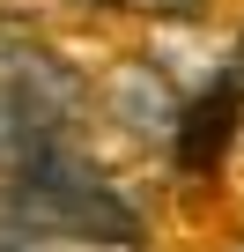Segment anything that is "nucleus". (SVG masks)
Wrapping results in <instances>:
<instances>
[{
	"mask_svg": "<svg viewBox=\"0 0 244 252\" xmlns=\"http://www.w3.org/2000/svg\"><path fill=\"white\" fill-rule=\"evenodd\" d=\"M8 237H30V245H52V237L134 245L141 215H134V200L118 186H104L67 149V134H59V141H15L8 149Z\"/></svg>",
	"mask_w": 244,
	"mask_h": 252,
	"instance_id": "1",
	"label": "nucleus"
},
{
	"mask_svg": "<svg viewBox=\"0 0 244 252\" xmlns=\"http://www.w3.org/2000/svg\"><path fill=\"white\" fill-rule=\"evenodd\" d=\"M81 104H89V89H81V74H74L67 60H52L45 45L15 52V67H8V96H0L8 149H15V141H59V134H74Z\"/></svg>",
	"mask_w": 244,
	"mask_h": 252,
	"instance_id": "2",
	"label": "nucleus"
},
{
	"mask_svg": "<svg viewBox=\"0 0 244 252\" xmlns=\"http://www.w3.org/2000/svg\"><path fill=\"white\" fill-rule=\"evenodd\" d=\"M104 104L126 119V126H141V134H170L178 126V89L163 82V67H148V60H126L111 82H104Z\"/></svg>",
	"mask_w": 244,
	"mask_h": 252,
	"instance_id": "3",
	"label": "nucleus"
},
{
	"mask_svg": "<svg viewBox=\"0 0 244 252\" xmlns=\"http://www.w3.org/2000/svg\"><path fill=\"white\" fill-rule=\"evenodd\" d=\"M81 8H118V15H163V23H192L215 0H81Z\"/></svg>",
	"mask_w": 244,
	"mask_h": 252,
	"instance_id": "4",
	"label": "nucleus"
}]
</instances>
